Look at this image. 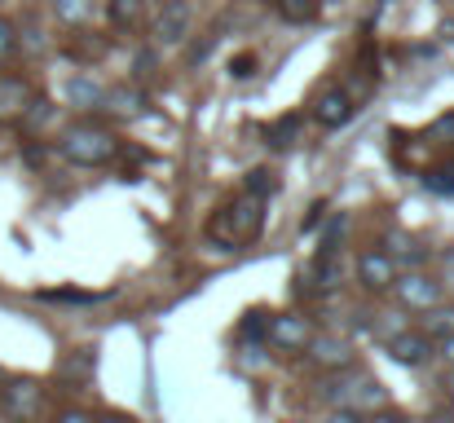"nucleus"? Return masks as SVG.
<instances>
[{
  "label": "nucleus",
  "instance_id": "nucleus-1",
  "mask_svg": "<svg viewBox=\"0 0 454 423\" xmlns=\"http://www.w3.org/2000/svg\"><path fill=\"white\" fill-rule=\"evenodd\" d=\"M265 230V199L256 194H243L234 203H225L212 221H207V239L221 243V247H247L256 243Z\"/></svg>",
  "mask_w": 454,
  "mask_h": 423
},
{
  "label": "nucleus",
  "instance_id": "nucleus-2",
  "mask_svg": "<svg viewBox=\"0 0 454 423\" xmlns=\"http://www.w3.org/2000/svg\"><path fill=\"white\" fill-rule=\"evenodd\" d=\"M58 150L75 168H102V163H111L120 154V137L111 129H102V124L89 120V124H71L62 133V141H58Z\"/></svg>",
  "mask_w": 454,
  "mask_h": 423
},
{
  "label": "nucleus",
  "instance_id": "nucleus-3",
  "mask_svg": "<svg viewBox=\"0 0 454 423\" xmlns=\"http://www.w3.org/2000/svg\"><path fill=\"white\" fill-rule=\"evenodd\" d=\"M0 411L13 423H35L44 415V388L35 380H9V384H0Z\"/></svg>",
  "mask_w": 454,
  "mask_h": 423
},
{
  "label": "nucleus",
  "instance_id": "nucleus-4",
  "mask_svg": "<svg viewBox=\"0 0 454 423\" xmlns=\"http://www.w3.org/2000/svg\"><path fill=\"white\" fill-rule=\"evenodd\" d=\"M265 340L283 353H304V344L313 340V326L301 313H274V322H265Z\"/></svg>",
  "mask_w": 454,
  "mask_h": 423
},
{
  "label": "nucleus",
  "instance_id": "nucleus-5",
  "mask_svg": "<svg viewBox=\"0 0 454 423\" xmlns=\"http://www.w3.org/2000/svg\"><path fill=\"white\" fill-rule=\"evenodd\" d=\"M357 282H362L366 291H393L397 261H393L388 252H380V247H366V252L357 256Z\"/></svg>",
  "mask_w": 454,
  "mask_h": 423
},
{
  "label": "nucleus",
  "instance_id": "nucleus-6",
  "mask_svg": "<svg viewBox=\"0 0 454 423\" xmlns=\"http://www.w3.org/2000/svg\"><path fill=\"white\" fill-rule=\"evenodd\" d=\"M353 115H357V102H353L348 89H322V93L313 98V120H317L322 129H340V124H348Z\"/></svg>",
  "mask_w": 454,
  "mask_h": 423
},
{
  "label": "nucleus",
  "instance_id": "nucleus-7",
  "mask_svg": "<svg viewBox=\"0 0 454 423\" xmlns=\"http://www.w3.org/2000/svg\"><path fill=\"white\" fill-rule=\"evenodd\" d=\"M190 22H194V13H190L185 0H163V9L154 18V40L159 44H181L190 35Z\"/></svg>",
  "mask_w": 454,
  "mask_h": 423
},
{
  "label": "nucleus",
  "instance_id": "nucleus-8",
  "mask_svg": "<svg viewBox=\"0 0 454 423\" xmlns=\"http://www.w3.org/2000/svg\"><path fill=\"white\" fill-rule=\"evenodd\" d=\"M393 291L406 309H433L442 300V282H433L428 274H406V278L393 282Z\"/></svg>",
  "mask_w": 454,
  "mask_h": 423
},
{
  "label": "nucleus",
  "instance_id": "nucleus-9",
  "mask_svg": "<svg viewBox=\"0 0 454 423\" xmlns=\"http://www.w3.org/2000/svg\"><path fill=\"white\" fill-rule=\"evenodd\" d=\"M388 353H393V362H402V366H428V362H433V340H428L424 331H402V335L388 340Z\"/></svg>",
  "mask_w": 454,
  "mask_h": 423
},
{
  "label": "nucleus",
  "instance_id": "nucleus-10",
  "mask_svg": "<svg viewBox=\"0 0 454 423\" xmlns=\"http://www.w3.org/2000/svg\"><path fill=\"white\" fill-rule=\"evenodd\" d=\"M304 349H309V357H313L317 366H326V371H348V366H353V349H348L344 340H335V335H313Z\"/></svg>",
  "mask_w": 454,
  "mask_h": 423
},
{
  "label": "nucleus",
  "instance_id": "nucleus-11",
  "mask_svg": "<svg viewBox=\"0 0 454 423\" xmlns=\"http://www.w3.org/2000/svg\"><path fill=\"white\" fill-rule=\"evenodd\" d=\"M27 102H31V89H27V80H18V75H4V80H0V120H4V124H9V120H22Z\"/></svg>",
  "mask_w": 454,
  "mask_h": 423
},
{
  "label": "nucleus",
  "instance_id": "nucleus-12",
  "mask_svg": "<svg viewBox=\"0 0 454 423\" xmlns=\"http://www.w3.org/2000/svg\"><path fill=\"white\" fill-rule=\"evenodd\" d=\"M93 366H98V353L93 349H75L58 362V380H71V384H89L93 380Z\"/></svg>",
  "mask_w": 454,
  "mask_h": 423
},
{
  "label": "nucleus",
  "instance_id": "nucleus-13",
  "mask_svg": "<svg viewBox=\"0 0 454 423\" xmlns=\"http://www.w3.org/2000/svg\"><path fill=\"white\" fill-rule=\"evenodd\" d=\"M301 129H304V115L301 111H292V115H283V120H274V124H270L265 141H270L274 150H292L296 137H301Z\"/></svg>",
  "mask_w": 454,
  "mask_h": 423
},
{
  "label": "nucleus",
  "instance_id": "nucleus-14",
  "mask_svg": "<svg viewBox=\"0 0 454 423\" xmlns=\"http://www.w3.org/2000/svg\"><path fill=\"white\" fill-rule=\"evenodd\" d=\"M67 98L75 102V106H102V98H106V89L93 80V75H71V84H67Z\"/></svg>",
  "mask_w": 454,
  "mask_h": 423
},
{
  "label": "nucleus",
  "instance_id": "nucleus-15",
  "mask_svg": "<svg viewBox=\"0 0 454 423\" xmlns=\"http://www.w3.org/2000/svg\"><path fill=\"white\" fill-rule=\"evenodd\" d=\"M106 13H111L115 31H137L142 27V0H111Z\"/></svg>",
  "mask_w": 454,
  "mask_h": 423
},
{
  "label": "nucleus",
  "instance_id": "nucleus-16",
  "mask_svg": "<svg viewBox=\"0 0 454 423\" xmlns=\"http://www.w3.org/2000/svg\"><path fill=\"white\" fill-rule=\"evenodd\" d=\"M102 106H111V111H120V115H142V111H146V98H142L137 89H115V93L102 98Z\"/></svg>",
  "mask_w": 454,
  "mask_h": 423
},
{
  "label": "nucleus",
  "instance_id": "nucleus-17",
  "mask_svg": "<svg viewBox=\"0 0 454 423\" xmlns=\"http://www.w3.org/2000/svg\"><path fill=\"white\" fill-rule=\"evenodd\" d=\"M278 13H283L287 22L304 27V22H313V18L322 13V0H278Z\"/></svg>",
  "mask_w": 454,
  "mask_h": 423
},
{
  "label": "nucleus",
  "instance_id": "nucleus-18",
  "mask_svg": "<svg viewBox=\"0 0 454 423\" xmlns=\"http://www.w3.org/2000/svg\"><path fill=\"white\" fill-rule=\"evenodd\" d=\"M278 172L274 168H252L247 172V194H256V199H270V194H278Z\"/></svg>",
  "mask_w": 454,
  "mask_h": 423
},
{
  "label": "nucleus",
  "instance_id": "nucleus-19",
  "mask_svg": "<svg viewBox=\"0 0 454 423\" xmlns=\"http://www.w3.org/2000/svg\"><path fill=\"white\" fill-rule=\"evenodd\" d=\"M111 291H71V286H62V291H40V300H49V304H98V300H106Z\"/></svg>",
  "mask_w": 454,
  "mask_h": 423
},
{
  "label": "nucleus",
  "instance_id": "nucleus-20",
  "mask_svg": "<svg viewBox=\"0 0 454 423\" xmlns=\"http://www.w3.org/2000/svg\"><path fill=\"white\" fill-rule=\"evenodd\" d=\"M424 185H428L433 194H446V199H450L454 194V159L437 163V168H428V172H424Z\"/></svg>",
  "mask_w": 454,
  "mask_h": 423
},
{
  "label": "nucleus",
  "instance_id": "nucleus-21",
  "mask_svg": "<svg viewBox=\"0 0 454 423\" xmlns=\"http://www.w3.org/2000/svg\"><path fill=\"white\" fill-rule=\"evenodd\" d=\"M424 335H454V309H428V317H424Z\"/></svg>",
  "mask_w": 454,
  "mask_h": 423
},
{
  "label": "nucleus",
  "instance_id": "nucleus-22",
  "mask_svg": "<svg viewBox=\"0 0 454 423\" xmlns=\"http://www.w3.org/2000/svg\"><path fill=\"white\" fill-rule=\"evenodd\" d=\"M89 9H93V0H53V13H58L62 22H84Z\"/></svg>",
  "mask_w": 454,
  "mask_h": 423
},
{
  "label": "nucleus",
  "instance_id": "nucleus-23",
  "mask_svg": "<svg viewBox=\"0 0 454 423\" xmlns=\"http://www.w3.org/2000/svg\"><path fill=\"white\" fill-rule=\"evenodd\" d=\"M49 115H53V106H49L44 98H31V102H27V111H22V129L31 133V129H40Z\"/></svg>",
  "mask_w": 454,
  "mask_h": 423
},
{
  "label": "nucleus",
  "instance_id": "nucleus-24",
  "mask_svg": "<svg viewBox=\"0 0 454 423\" xmlns=\"http://www.w3.org/2000/svg\"><path fill=\"white\" fill-rule=\"evenodd\" d=\"M13 53H18V31L9 18H0V62H9Z\"/></svg>",
  "mask_w": 454,
  "mask_h": 423
},
{
  "label": "nucleus",
  "instance_id": "nucleus-25",
  "mask_svg": "<svg viewBox=\"0 0 454 423\" xmlns=\"http://www.w3.org/2000/svg\"><path fill=\"white\" fill-rule=\"evenodd\" d=\"M212 49H216V35H203L199 44H190V53H185V62H190V67H203V62L212 58Z\"/></svg>",
  "mask_w": 454,
  "mask_h": 423
},
{
  "label": "nucleus",
  "instance_id": "nucleus-26",
  "mask_svg": "<svg viewBox=\"0 0 454 423\" xmlns=\"http://www.w3.org/2000/svg\"><path fill=\"white\" fill-rule=\"evenodd\" d=\"M265 322H270L265 313H247V317H243V331H239V335H243V340H256V335H265Z\"/></svg>",
  "mask_w": 454,
  "mask_h": 423
},
{
  "label": "nucleus",
  "instance_id": "nucleus-27",
  "mask_svg": "<svg viewBox=\"0 0 454 423\" xmlns=\"http://www.w3.org/2000/svg\"><path fill=\"white\" fill-rule=\"evenodd\" d=\"M252 71H256V53H239V58L230 62V75H234V80H247Z\"/></svg>",
  "mask_w": 454,
  "mask_h": 423
},
{
  "label": "nucleus",
  "instance_id": "nucleus-28",
  "mask_svg": "<svg viewBox=\"0 0 454 423\" xmlns=\"http://www.w3.org/2000/svg\"><path fill=\"white\" fill-rule=\"evenodd\" d=\"M428 137H437V141H450V145H454V111H450V115H442V120H437V124L428 129Z\"/></svg>",
  "mask_w": 454,
  "mask_h": 423
},
{
  "label": "nucleus",
  "instance_id": "nucleus-29",
  "mask_svg": "<svg viewBox=\"0 0 454 423\" xmlns=\"http://www.w3.org/2000/svg\"><path fill=\"white\" fill-rule=\"evenodd\" d=\"M322 423H366V419H362L353 406H335V411H331V415H326Z\"/></svg>",
  "mask_w": 454,
  "mask_h": 423
},
{
  "label": "nucleus",
  "instance_id": "nucleus-30",
  "mask_svg": "<svg viewBox=\"0 0 454 423\" xmlns=\"http://www.w3.org/2000/svg\"><path fill=\"white\" fill-rule=\"evenodd\" d=\"M433 353H442V357H446V362H450V366H454V335H442Z\"/></svg>",
  "mask_w": 454,
  "mask_h": 423
},
{
  "label": "nucleus",
  "instance_id": "nucleus-31",
  "mask_svg": "<svg viewBox=\"0 0 454 423\" xmlns=\"http://www.w3.org/2000/svg\"><path fill=\"white\" fill-rule=\"evenodd\" d=\"M58 423H98V419H93V415H84V411H62Z\"/></svg>",
  "mask_w": 454,
  "mask_h": 423
},
{
  "label": "nucleus",
  "instance_id": "nucleus-32",
  "mask_svg": "<svg viewBox=\"0 0 454 423\" xmlns=\"http://www.w3.org/2000/svg\"><path fill=\"white\" fill-rule=\"evenodd\" d=\"M366 423H411L406 415H397V411H380L375 419H366Z\"/></svg>",
  "mask_w": 454,
  "mask_h": 423
},
{
  "label": "nucleus",
  "instance_id": "nucleus-33",
  "mask_svg": "<svg viewBox=\"0 0 454 423\" xmlns=\"http://www.w3.org/2000/svg\"><path fill=\"white\" fill-rule=\"evenodd\" d=\"M98 423H137V419H129V415H106V419H98Z\"/></svg>",
  "mask_w": 454,
  "mask_h": 423
},
{
  "label": "nucleus",
  "instance_id": "nucleus-34",
  "mask_svg": "<svg viewBox=\"0 0 454 423\" xmlns=\"http://www.w3.org/2000/svg\"><path fill=\"white\" fill-rule=\"evenodd\" d=\"M442 388H446V393L454 397V366H450V375H446V384H442Z\"/></svg>",
  "mask_w": 454,
  "mask_h": 423
}]
</instances>
